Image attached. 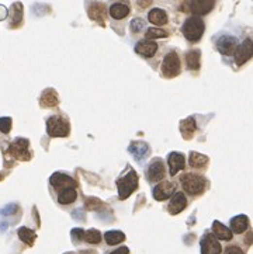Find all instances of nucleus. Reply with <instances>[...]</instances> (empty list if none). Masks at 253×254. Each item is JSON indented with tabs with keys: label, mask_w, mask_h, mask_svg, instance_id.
<instances>
[{
	"label": "nucleus",
	"mask_w": 253,
	"mask_h": 254,
	"mask_svg": "<svg viewBox=\"0 0 253 254\" xmlns=\"http://www.w3.org/2000/svg\"><path fill=\"white\" fill-rule=\"evenodd\" d=\"M168 164H169V174L174 177L176 174L182 170H185L186 167V158L179 153V152H172L168 156Z\"/></svg>",
	"instance_id": "14"
},
{
	"label": "nucleus",
	"mask_w": 253,
	"mask_h": 254,
	"mask_svg": "<svg viewBox=\"0 0 253 254\" xmlns=\"http://www.w3.org/2000/svg\"><path fill=\"white\" fill-rule=\"evenodd\" d=\"M135 52L144 58H153L158 52V44L153 40H142L136 42Z\"/></svg>",
	"instance_id": "16"
},
{
	"label": "nucleus",
	"mask_w": 253,
	"mask_h": 254,
	"mask_svg": "<svg viewBox=\"0 0 253 254\" xmlns=\"http://www.w3.org/2000/svg\"><path fill=\"white\" fill-rule=\"evenodd\" d=\"M6 16H7V9L3 7V6H0V20H4Z\"/></svg>",
	"instance_id": "37"
},
{
	"label": "nucleus",
	"mask_w": 253,
	"mask_h": 254,
	"mask_svg": "<svg viewBox=\"0 0 253 254\" xmlns=\"http://www.w3.org/2000/svg\"><path fill=\"white\" fill-rule=\"evenodd\" d=\"M78 198V191H76V188L75 187H67L64 188V190H61V191H58V202L61 204V205H69V204H72V202H75Z\"/></svg>",
	"instance_id": "24"
},
{
	"label": "nucleus",
	"mask_w": 253,
	"mask_h": 254,
	"mask_svg": "<svg viewBox=\"0 0 253 254\" xmlns=\"http://www.w3.org/2000/svg\"><path fill=\"white\" fill-rule=\"evenodd\" d=\"M82 240L87 241V243H90V244H99L100 240H101V233H100L99 230H96V229H90V230H87V232L83 230V233H82Z\"/></svg>",
	"instance_id": "31"
},
{
	"label": "nucleus",
	"mask_w": 253,
	"mask_h": 254,
	"mask_svg": "<svg viewBox=\"0 0 253 254\" xmlns=\"http://www.w3.org/2000/svg\"><path fill=\"white\" fill-rule=\"evenodd\" d=\"M200 49H191L186 54V65L190 70H199L200 69Z\"/></svg>",
	"instance_id": "27"
},
{
	"label": "nucleus",
	"mask_w": 253,
	"mask_h": 254,
	"mask_svg": "<svg viewBox=\"0 0 253 254\" xmlns=\"http://www.w3.org/2000/svg\"><path fill=\"white\" fill-rule=\"evenodd\" d=\"M130 27H131V31H133L134 34H139V32H142L145 30V21L142 18L136 17V18H134L133 21H131Z\"/></svg>",
	"instance_id": "33"
},
{
	"label": "nucleus",
	"mask_w": 253,
	"mask_h": 254,
	"mask_svg": "<svg viewBox=\"0 0 253 254\" xmlns=\"http://www.w3.org/2000/svg\"><path fill=\"white\" fill-rule=\"evenodd\" d=\"M251 239H252V233H251V232H249V233H248V236H246V243H248V244H251Z\"/></svg>",
	"instance_id": "38"
},
{
	"label": "nucleus",
	"mask_w": 253,
	"mask_h": 254,
	"mask_svg": "<svg viewBox=\"0 0 253 254\" xmlns=\"http://www.w3.org/2000/svg\"><path fill=\"white\" fill-rule=\"evenodd\" d=\"M40 103L42 107H56L59 104V98L58 94L52 89H47L41 94Z\"/></svg>",
	"instance_id": "25"
},
{
	"label": "nucleus",
	"mask_w": 253,
	"mask_h": 254,
	"mask_svg": "<svg viewBox=\"0 0 253 254\" xmlns=\"http://www.w3.org/2000/svg\"><path fill=\"white\" fill-rule=\"evenodd\" d=\"M180 184L188 195H200L205 191L208 181L197 173H185L180 175Z\"/></svg>",
	"instance_id": "1"
},
{
	"label": "nucleus",
	"mask_w": 253,
	"mask_h": 254,
	"mask_svg": "<svg viewBox=\"0 0 253 254\" xmlns=\"http://www.w3.org/2000/svg\"><path fill=\"white\" fill-rule=\"evenodd\" d=\"M196 121L193 117H188L186 120H183L180 122V132L183 135V138L185 139H191L194 134H196Z\"/></svg>",
	"instance_id": "26"
},
{
	"label": "nucleus",
	"mask_w": 253,
	"mask_h": 254,
	"mask_svg": "<svg viewBox=\"0 0 253 254\" xmlns=\"http://www.w3.org/2000/svg\"><path fill=\"white\" fill-rule=\"evenodd\" d=\"M136 188H138V175L130 167L128 173L117 180V190H118L120 200H127Z\"/></svg>",
	"instance_id": "5"
},
{
	"label": "nucleus",
	"mask_w": 253,
	"mask_h": 254,
	"mask_svg": "<svg viewBox=\"0 0 253 254\" xmlns=\"http://www.w3.org/2000/svg\"><path fill=\"white\" fill-rule=\"evenodd\" d=\"M104 240L108 246H116V244L125 240V235L122 232H118V230H108L104 235Z\"/></svg>",
	"instance_id": "29"
},
{
	"label": "nucleus",
	"mask_w": 253,
	"mask_h": 254,
	"mask_svg": "<svg viewBox=\"0 0 253 254\" xmlns=\"http://www.w3.org/2000/svg\"><path fill=\"white\" fill-rule=\"evenodd\" d=\"M224 254H245V252L240 249L239 246L231 244V246L225 247V252H224Z\"/></svg>",
	"instance_id": "35"
},
{
	"label": "nucleus",
	"mask_w": 253,
	"mask_h": 254,
	"mask_svg": "<svg viewBox=\"0 0 253 254\" xmlns=\"http://www.w3.org/2000/svg\"><path fill=\"white\" fill-rule=\"evenodd\" d=\"M128 150H130V153L133 155L136 160H144L149 155L151 149H149V146L145 142H133L130 145V147H128Z\"/></svg>",
	"instance_id": "23"
},
{
	"label": "nucleus",
	"mask_w": 253,
	"mask_h": 254,
	"mask_svg": "<svg viewBox=\"0 0 253 254\" xmlns=\"http://www.w3.org/2000/svg\"><path fill=\"white\" fill-rule=\"evenodd\" d=\"M87 13H89V17L94 20V21H97V23H100L101 26L104 24V20H106L107 17V7L104 3H93L90 7H89V10H87Z\"/></svg>",
	"instance_id": "19"
},
{
	"label": "nucleus",
	"mask_w": 253,
	"mask_h": 254,
	"mask_svg": "<svg viewBox=\"0 0 253 254\" xmlns=\"http://www.w3.org/2000/svg\"><path fill=\"white\" fill-rule=\"evenodd\" d=\"M110 254H130V249H128V247H120V249L111 252Z\"/></svg>",
	"instance_id": "36"
},
{
	"label": "nucleus",
	"mask_w": 253,
	"mask_h": 254,
	"mask_svg": "<svg viewBox=\"0 0 253 254\" xmlns=\"http://www.w3.org/2000/svg\"><path fill=\"white\" fill-rule=\"evenodd\" d=\"M231 232L236 233V235H242L243 232H246L249 229V219L246 215H238L235 218L231 219Z\"/></svg>",
	"instance_id": "20"
},
{
	"label": "nucleus",
	"mask_w": 253,
	"mask_h": 254,
	"mask_svg": "<svg viewBox=\"0 0 253 254\" xmlns=\"http://www.w3.org/2000/svg\"><path fill=\"white\" fill-rule=\"evenodd\" d=\"M253 54V44L251 38H246L242 44H239L234 52V58H235V62L238 66H242L245 65L251 58H252Z\"/></svg>",
	"instance_id": "8"
},
{
	"label": "nucleus",
	"mask_w": 253,
	"mask_h": 254,
	"mask_svg": "<svg viewBox=\"0 0 253 254\" xmlns=\"http://www.w3.org/2000/svg\"><path fill=\"white\" fill-rule=\"evenodd\" d=\"M1 178H3V177H1V175H0V180H1Z\"/></svg>",
	"instance_id": "39"
},
{
	"label": "nucleus",
	"mask_w": 253,
	"mask_h": 254,
	"mask_svg": "<svg viewBox=\"0 0 253 254\" xmlns=\"http://www.w3.org/2000/svg\"><path fill=\"white\" fill-rule=\"evenodd\" d=\"M10 129H12V118L10 117L0 118V132L1 134H9Z\"/></svg>",
	"instance_id": "34"
},
{
	"label": "nucleus",
	"mask_w": 253,
	"mask_h": 254,
	"mask_svg": "<svg viewBox=\"0 0 253 254\" xmlns=\"http://www.w3.org/2000/svg\"><path fill=\"white\" fill-rule=\"evenodd\" d=\"M18 238L28 246H33L35 239H37V235H35V232H33L28 227H20L18 229Z\"/></svg>",
	"instance_id": "30"
},
{
	"label": "nucleus",
	"mask_w": 253,
	"mask_h": 254,
	"mask_svg": "<svg viewBox=\"0 0 253 254\" xmlns=\"http://www.w3.org/2000/svg\"><path fill=\"white\" fill-rule=\"evenodd\" d=\"M213 233L218 240L229 241L232 240V238H234V233L231 232V229L225 226L224 223L218 222V221H215L213 223Z\"/></svg>",
	"instance_id": "21"
},
{
	"label": "nucleus",
	"mask_w": 253,
	"mask_h": 254,
	"mask_svg": "<svg viewBox=\"0 0 253 254\" xmlns=\"http://www.w3.org/2000/svg\"><path fill=\"white\" fill-rule=\"evenodd\" d=\"M201 254H221L222 247L214 233H205L200 241Z\"/></svg>",
	"instance_id": "10"
},
{
	"label": "nucleus",
	"mask_w": 253,
	"mask_h": 254,
	"mask_svg": "<svg viewBox=\"0 0 253 254\" xmlns=\"http://www.w3.org/2000/svg\"><path fill=\"white\" fill-rule=\"evenodd\" d=\"M187 206V198L186 194L179 191V192H174L172 195V200L169 202V206H168V211L170 215H177L180 214L182 211H185Z\"/></svg>",
	"instance_id": "17"
},
{
	"label": "nucleus",
	"mask_w": 253,
	"mask_h": 254,
	"mask_svg": "<svg viewBox=\"0 0 253 254\" xmlns=\"http://www.w3.org/2000/svg\"><path fill=\"white\" fill-rule=\"evenodd\" d=\"M215 6V0H188L187 1V12L193 16H205L208 14Z\"/></svg>",
	"instance_id": "7"
},
{
	"label": "nucleus",
	"mask_w": 253,
	"mask_h": 254,
	"mask_svg": "<svg viewBox=\"0 0 253 254\" xmlns=\"http://www.w3.org/2000/svg\"><path fill=\"white\" fill-rule=\"evenodd\" d=\"M21 20H23V6L21 3H14L10 9V26L12 27L20 26Z\"/></svg>",
	"instance_id": "28"
},
{
	"label": "nucleus",
	"mask_w": 253,
	"mask_h": 254,
	"mask_svg": "<svg viewBox=\"0 0 253 254\" xmlns=\"http://www.w3.org/2000/svg\"><path fill=\"white\" fill-rule=\"evenodd\" d=\"M131 13V6L127 0L113 1L108 7V14L114 20H124Z\"/></svg>",
	"instance_id": "11"
},
{
	"label": "nucleus",
	"mask_w": 253,
	"mask_h": 254,
	"mask_svg": "<svg viewBox=\"0 0 253 254\" xmlns=\"http://www.w3.org/2000/svg\"><path fill=\"white\" fill-rule=\"evenodd\" d=\"M205 24L200 16H191L183 23L182 32L188 42H199L204 34Z\"/></svg>",
	"instance_id": "2"
},
{
	"label": "nucleus",
	"mask_w": 253,
	"mask_h": 254,
	"mask_svg": "<svg viewBox=\"0 0 253 254\" xmlns=\"http://www.w3.org/2000/svg\"><path fill=\"white\" fill-rule=\"evenodd\" d=\"M166 37H169V32L162 28H149L145 32L147 40H159V38H166Z\"/></svg>",
	"instance_id": "32"
},
{
	"label": "nucleus",
	"mask_w": 253,
	"mask_h": 254,
	"mask_svg": "<svg viewBox=\"0 0 253 254\" xmlns=\"http://www.w3.org/2000/svg\"><path fill=\"white\" fill-rule=\"evenodd\" d=\"M50 183H51V186H52L56 191H61V190H64V188L67 187H75L76 188V181L72 178V177H69L65 173H53L51 175V178H50Z\"/></svg>",
	"instance_id": "15"
},
{
	"label": "nucleus",
	"mask_w": 253,
	"mask_h": 254,
	"mask_svg": "<svg viewBox=\"0 0 253 254\" xmlns=\"http://www.w3.org/2000/svg\"><path fill=\"white\" fill-rule=\"evenodd\" d=\"M148 20H149L151 24L162 27V26H166V24L169 23V16H168V13H166L163 9L153 7V9H151L149 13H148Z\"/></svg>",
	"instance_id": "18"
},
{
	"label": "nucleus",
	"mask_w": 253,
	"mask_h": 254,
	"mask_svg": "<svg viewBox=\"0 0 253 254\" xmlns=\"http://www.w3.org/2000/svg\"><path fill=\"white\" fill-rule=\"evenodd\" d=\"M69 132L70 125L64 115H52L47 120V134L51 138H67Z\"/></svg>",
	"instance_id": "3"
},
{
	"label": "nucleus",
	"mask_w": 253,
	"mask_h": 254,
	"mask_svg": "<svg viewBox=\"0 0 253 254\" xmlns=\"http://www.w3.org/2000/svg\"><path fill=\"white\" fill-rule=\"evenodd\" d=\"M180 70H182V64H180L179 54L176 51H169L165 55L162 62V67H160L162 76L166 79H173L180 75Z\"/></svg>",
	"instance_id": "4"
},
{
	"label": "nucleus",
	"mask_w": 253,
	"mask_h": 254,
	"mask_svg": "<svg viewBox=\"0 0 253 254\" xmlns=\"http://www.w3.org/2000/svg\"><path fill=\"white\" fill-rule=\"evenodd\" d=\"M217 51L219 54L225 55V56H229V55H234L236 47H238V40L236 37L234 35H228V34H224L221 35L218 40H217Z\"/></svg>",
	"instance_id": "9"
},
{
	"label": "nucleus",
	"mask_w": 253,
	"mask_h": 254,
	"mask_svg": "<svg viewBox=\"0 0 253 254\" xmlns=\"http://www.w3.org/2000/svg\"><path fill=\"white\" fill-rule=\"evenodd\" d=\"M166 177V167L165 163L160 158H155L153 160L149 163L147 169V178L149 183L155 184L159 183L162 180H165Z\"/></svg>",
	"instance_id": "6"
},
{
	"label": "nucleus",
	"mask_w": 253,
	"mask_h": 254,
	"mask_svg": "<svg viewBox=\"0 0 253 254\" xmlns=\"http://www.w3.org/2000/svg\"><path fill=\"white\" fill-rule=\"evenodd\" d=\"M176 192V184L173 181H166V180H162L159 181V184L153 188L152 194H153V198L156 201H165L168 198H170Z\"/></svg>",
	"instance_id": "13"
},
{
	"label": "nucleus",
	"mask_w": 253,
	"mask_h": 254,
	"mask_svg": "<svg viewBox=\"0 0 253 254\" xmlns=\"http://www.w3.org/2000/svg\"><path fill=\"white\" fill-rule=\"evenodd\" d=\"M10 153L13 155L16 159L20 160H30V143L24 138H18L10 145Z\"/></svg>",
	"instance_id": "12"
},
{
	"label": "nucleus",
	"mask_w": 253,
	"mask_h": 254,
	"mask_svg": "<svg viewBox=\"0 0 253 254\" xmlns=\"http://www.w3.org/2000/svg\"><path fill=\"white\" fill-rule=\"evenodd\" d=\"M208 161L210 159L201 153L197 152H190V156H188V166L191 169H196V170H204L207 166H208Z\"/></svg>",
	"instance_id": "22"
}]
</instances>
